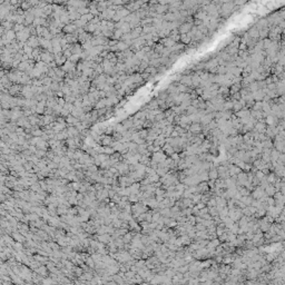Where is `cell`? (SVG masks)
<instances>
[{"label":"cell","instance_id":"obj_2","mask_svg":"<svg viewBox=\"0 0 285 285\" xmlns=\"http://www.w3.org/2000/svg\"><path fill=\"white\" fill-rule=\"evenodd\" d=\"M163 43H164V45H165V46H167V47H171V46H173L174 41H173L171 39H165L164 41H163Z\"/></svg>","mask_w":285,"mask_h":285},{"label":"cell","instance_id":"obj_1","mask_svg":"<svg viewBox=\"0 0 285 285\" xmlns=\"http://www.w3.org/2000/svg\"><path fill=\"white\" fill-rule=\"evenodd\" d=\"M191 27H192V23H185V25H183L182 28L179 29L180 32L182 34H186L187 31H189L191 30Z\"/></svg>","mask_w":285,"mask_h":285}]
</instances>
